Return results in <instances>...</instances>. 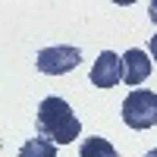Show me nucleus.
Masks as SVG:
<instances>
[{
    "mask_svg": "<svg viewBox=\"0 0 157 157\" xmlns=\"http://www.w3.org/2000/svg\"><path fill=\"white\" fill-rule=\"evenodd\" d=\"M38 135L50 138L54 145H69L75 141V135L82 132V123H78V116L72 113V107L63 98H44L41 107H38Z\"/></svg>",
    "mask_w": 157,
    "mask_h": 157,
    "instance_id": "obj_1",
    "label": "nucleus"
},
{
    "mask_svg": "<svg viewBox=\"0 0 157 157\" xmlns=\"http://www.w3.org/2000/svg\"><path fill=\"white\" fill-rule=\"evenodd\" d=\"M148 50H151V57H154V60H157V35H154V38H151V44H148Z\"/></svg>",
    "mask_w": 157,
    "mask_h": 157,
    "instance_id": "obj_9",
    "label": "nucleus"
},
{
    "mask_svg": "<svg viewBox=\"0 0 157 157\" xmlns=\"http://www.w3.org/2000/svg\"><path fill=\"white\" fill-rule=\"evenodd\" d=\"M123 123L135 132L157 126V94L148 88H132L123 101Z\"/></svg>",
    "mask_w": 157,
    "mask_h": 157,
    "instance_id": "obj_2",
    "label": "nucleus"
},
{
    "mask_svg": "<svg viewBox=\"0 0 157 157\" xmlns=\"http://www.w3.org/2000/svg\"><path fill=\"white\" fill-rule=\"evenodd\" d=\"M123 78V57H116L113 50H104L91 66V85L94 88H113Z\"/></svg>",
    "mask_w": 157,
    "mask_h": 157,
    "instance_id": "obj_4",
    "label": "nucleus"
},
{
    "mask_svg": "<svg viewBox=\"0 0 157 157\" xmlns=\"http://www.w3.org/2000/svg\"><path fill=\"white\" fill-rule=\"evenodd\" d=\"M145 157H157V148H154V151H148V154H145Z\"/></svg>",
    "mask_w": 157,
    "mask_h": 157,
    "instance_id": "obj_10",
    "label": "nucleus"
},
{
    "mask_svg": "<svg viewBox=\"0 0 157 157\" xmlns=\"http://www.w3.org/2000/svg\"><path fill=\"white\" fill-rule=\"evenodd\" d=\"M148 16H151V22L157 25V0H151V3H148Z\"/></svg>",
    "mask_w": 157,
    "mask_h": 157,
    "instance_id": "obj_8",
    "label": "nucleus"
},
{
    "mask_svg": "<svg viewBox=\"0 0 157 157\" xmlns=\"http://www.w3.org/2000/svg\"><path fill=\"white\" fill-rule=\"evenodd\" d=\"M78 63H82V50L69 47V44H60V47L38 50L35 66H38V72H44V75H63V72H72Z\"/></svg>",
    "mask_w": 157,
    "mask_h": 157,
    "instance_id": "obj_3",
    "label": "nucleus"
},
{
    "mask_svg": "<svg viewBox=\"0 0 157 157\" xmlns=\"http://www.w3.org/2000/svg\"><path fill=\"white\" fill-rule=\"evenodd\" d=\"M78 157H120L116 154V148L110 145L107 138H101V135H88L82 141V151H78Z\"/></svg>",
    "mask_w": 157,
    "mask_h": 157,
    "instance_id": "obj_7",
    "label": "nucleus"
},
{
    "mask_svg": "<svg viewBox=\"0 0 157 157\" xmlns=\"http://www.w3.org/2000/svg\"><path fill=\"white\" fill-rule=\"evenodd\" d=\"M148 75H151L148 54L141 47L126 50V54H123V82L126 85H141V82H148Z\"/></svg>",
    "mask_w": 157,
    "mask_h": 157,
    "instance_id": "obj_5",
    "label": "nucleus"
},
{
    "mask_svg": "<svg viewBox=\"0 0 157 157\" xmlns=\"http://www.w3.org/2000/svg\"><path fill=\"white\" fill-rule=\"evenodd\" d=\"M19 157H57V145L44 135H35L19 148Z\"/></svg>",
    "mask_w": 157,
    "mask_h": 157,
    "instance_id": "obj_6",
    "label": "nucleus"
}]
</instances>
